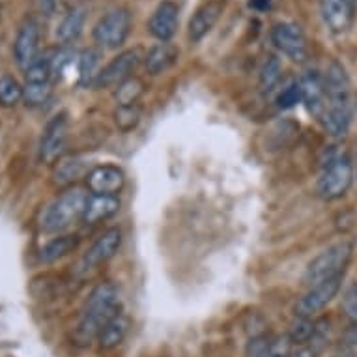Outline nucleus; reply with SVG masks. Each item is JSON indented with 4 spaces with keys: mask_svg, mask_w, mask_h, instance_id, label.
<instances>
[{
    "mask_svg": "<svg viewBox=\"0 0 357 357\" xmlns=\"http://www.w3.org/2000/svg\"><path fill=\"white\" fill-rule=\"evenodd\" d=\"M120 245H122V232H120V229L105 230V232L90 245L86 255L82 257L81 270H94L96 266L105 264L107 260H111V258L116 255Z\"/></svg>",
    "mask_w": 357,
    "mask_h": 357,
    "instance_id": "obj_10",
    "label": "nucleus"
},
{
    "mask_svg": "<svg viewBox=\"0 0 357 357\" xmlns=\"http://www.w3.org/2000/svg\"><path fill=\"white\" fill-rule=\"evenodd\" d=\"M270 342L271 340H266L264 337H255V339H251L249 344H247V357H268Z\"/></svg>",
    "mask_w": 357,
    "mask_h": 357,
    "instance_id": "obj_36",
    "label": "nucleus"
},
{
    "mask_svg": "<svg viewBox=\"0 0 357 357\" xmlns=\"http://www.w3.org/2000/svg\"><path fill=\"white\" fill-rule=\"evenodd\" d=\"M340 287H342V275L320 282L317 287H310L309 292L305 294L303 298H299L296 303V317H314L339 294Z\"/></svg>",
    "mask_w": 357,
    "mask_h": 357,
    "instance_id": "obj_8",
    "label": "nucleus"
},
{
    "mask_svg": "<svg viewBox=\"0 0 357 357\" xmlns=\"http://www.w3.org/2000/svg\"><path fill=\"white\" fill-rule=\"evenodd\" d=\"M126 185L122 169L114 165L94 167L86 174V188L90 195H118Z\"/></svg>",
    "mask_w": 357,
    "mask_h": 357,
    "instance_id": "obj_12",
    "label": "nucleus"
},
{
    "mask_svg": "<svg viewBox=\"0 0 357 357\" xmlns=\"http://www.w3.org/2000/svg\"><path fill=\"white\" fill-rule=\"evenodd\" d=\"M342 312L351 322V326H357V282L351 281L346 284L342 292Z\"/></svg>",
    "mask_w": 357,
    "mask_h": 357,
    "instance_id": "obj_34",
    "label": "nucleus"
},
{
    "mask_svg": "<svg viewBox=\"0 0 357 357\" xmlns=\"http://www.w3.org/2000/svg\"><path fill=\"white\" fill-rule=\"evenodd\" d=\"M292 340L288 335H281L277 337L275 340L270 342V351H268V357H290L292 354Z\"/></svg>",
    "mask_w": 357,
    "mask_h": 357,
    "instance_id": "obj_35",
    "label": "nucleus"
},
{
    "mask_svg": "<svg viewBox=\"0 0 357 357\" xmlns=\"http://www.w3.org/2000/svg\"><path fill=\"white\" fill-rule=\"evenodd\" d=\"M131 32V13L126 8H114L96 23L92 36L101 49H118Z\"/></svg>",
    "mask_w": 357,
    "mask_h": 357,
    "instance_id": "obj_5",
    "label": "nucleus"
},
{
    "mask_svg": "<svg viewBox=\"0 0 357 357\" xmlns=\"http://www.w3.org/2000/svg\"><path fill=\"white\" fill-rule=\"evenodd\" d=\"M66 137H68V120L64 114L54 116L43 129L40 141V159L43 163H53L64 152Z\"/></svg>",
    "mask_w": 357,
    "mask_h": 357,
    "instance_id": "obj_13",
    "label": "nucleus"
},
{
    "mask_svg": "<svg viewBox=\"0 0 357 357\" xmlns=\"http://www.w3.org/2000/svg\"><path fill=\"white\" fill-rule=\"evenodd\" d=\"M314 324L317 322H312V318L296 317V320L290 326L288 337L294 344H305V342H309L312 333H314Z\"/></svg>",
    "mask_w": 357,
    "mask_h": 357,
    "instance_id": "obj_32",
    "label": "nucleus"
},
{
    "mask_svg": "<svg viewBox=\"0 0 357 357\" xmlns=\"http://www.w3.org/2000/svg\"><path fill=\"white\" fill-rule=\"evenodd\" d=\"M290 357H314V351L310 350L309 346H299V348L292 350Z\"/></svg>",
    "mask_w": 357,
    "mask_h": 357,
    "instance_id": "obj_39",
    "label": "nucleus"
},
{
    "mask_svg": "<svg viewBox=\"0 0 357 357\" xmlns=\"http://www.w3.org/2000/svg\"><path fill=\"white\" fill-rule=\"evenodd\" d=\"M320 13L333 34H344L351 26L356 10L346 0H320Z\"/></svg>",
    "mask_w": 357,
    "mask_h": 357,
    "instance_id": "obj_17",
    "label": "nucleus"
},
{
    "mask_svg": "<svg viewBox=\"0 0 357 357\" xmlns=\"http://www.w3.org/2000/svg\"><path fill=\"white\" fill-rule=\"evenodd\" d=\"M271 43L277 51L294 62H305L309 56V45L301 26L296 23H277L271 29Z\"/></svg>",
    "mask_w": 357,
    "mask_h": 357,
    "instance_id": "obj_6",
    "label": "nucleus"
},
{
    "mask_svg": "<svg viewBox=\"0 0 357 357\" xmlns=\"http://www.w3.org/2000/svg\"><path fill=\"white\" fill-rule=\"evenodd\" d=\"M281 73H282V66L281 60L277 56H270L266 60L260 70V88H262L264 94H270L271 90L279 84L281 81Z\"/></svg>",
    "mask_w": 357,
    "mask_h": 357,
    "instance_id": "obj_28",
    "label": "nucleus"
},
{
    "mask_svg": "<svg viewBox=\"0 0 357 357\" xmlns=\"http://www.w3.org/2000/svg\"><path fill=\"white\" fill-rule=\"evenodd\" d=\"M298 103H303V94H301L299 81H294L279 92V96H277V107L282 109V111H288V109H292Z\"/></svg>",
    "mask_w": 357,
    "mask_h": 357,
    "instance_id": "obj_33",
    "label": "nucleus"
},
{
    "mask_svg": "<svg viewBox=\"0 0 357 357\" xmlns=\"http://www.w3.org/2000/svg\"><path fill=\"white\" fill-rule=\"evenodd\" d=\"M23 100V86L19 84V81L12 75L0 77V105L15 107L19 101Z\"/></svg>",
    "mask_w": 357,
    "mask_h": 357,
    "instance_id": "obj_27",
    "label": "nucleus"
},
{
    "mask_svg": "<svg viewBox=\"0 0 357 357\" xmlns=\"http://www.w3.org/2000/svg\"><path fill=\"white\" fill-rule=\"evenodd\" d=\"M344 344L357 350V326H351V329L346 333L344 337Z\"/></svg>",
    "mask_w": 357,
    "mask_h": 357,
    "instance_id": "obj_38",
    "label": "nucleus"
},
{
    "mask_svg": "<svg viewBox=\"0 0 357 357\" xmlns=\"http://www.w3.org/2000/svg\"><path fill=\"white\" fill-rule=\"evenodd\" d=\"M84 21H86V13H84V8H73L71 12H68L60 21L59 29H56V40L60 43H71L75 41L82 32V26H84Z\"/></svg>",
    "mask_w": 357,
    "mask_h": 357,
    "instance_id": "obj_21",
    "label": "nucleus"
},
{
    "mask_svg": "<svg viewBox=\"0 0 357 357\" xmlns=\"http://www.w3.org/2000/svg\"><path fill=\"white\" fill-rule=\"evenodd\" d=\"M56 4H59V0H38L40 12L43 13V15H47V17H51V15L56 12Z\"/></svg>",
    "mask_w": 357,
    "mask_h": 357,
    "instance_id": "obj_37",
    "label": "nucleus"
},
{
    "mask_svg": "<svg viewBox=\"0 0 357 357\" xmlns=\"http://www.w3.org/2000/svg\"><path fill=\"white\" fill-rule=\"evenodd\" d=\"M299 86H301V94H303V103L307 107V111L318 120L326 111V107H328L322 75L318 71H307L299 79Z\"/></svg>",
    "mask_w": 357,
    "mask_h": 357,
    "instance_id": "obj_16",
    "label": "nucleus"
},
{
    "mask_svg": "<svg viewBox=\"0 0 357 357\" xmlns=\"http://www.w3.org/2000/svg\"><path fill=\"white\" fill-rule=\"evenodd\" d=\"M53 88L49 82H26L23 88V101L30 107L45 105L51 98Z\"/></svg>",
    "mask_w": 357,
    "mask_h": 357,
    "instance_id": "obj_29",
    "label": "nucleus"
},
{
    "mask_svg": "<svg viewBox=\"0 0 357 357\" xmlns=\"http://www.w3.org/2000/svg\"><path fill=\"white\" fill-rule=\"evenodd\" d=\"M128 328L129 322L128 318L123 317L122 312L116 314V317L109 320V322L103 326V329L98 335V342H100L101 348H105V350H112V348H116L123 339H126V335H128Z\"/></svg>",
    "mask_w": 357,
    "mask_h": 357,
    "instance_id": "obj_22",
    "label": "nucleus"
},
{
    "mask_svg": "<svg viewBox=\"0 0 357 357\" xmlns=\"http://www.w3.org/2000/svg\"><path fill=\"white\" fill-rule=\"evenodd\" d=\"M142 92H144V82L137 77H129L116 86L114 100H116L118 105H137Z\"/></svg>",
    "mask_w": 357,
    "mask_h": 357,
    "instance_id": "obj_25",
    "label": "nucleus"
},
{
    "mask_svg": "<svg viewBox=\"0 0 357 357\" xmlns=\"http://www.w3.org/2000/svg\"><path fill=\"white\" fill-rule=\"evenodd\" d=\"M346 2H348V4H350V6L354 8V10H356V6H357V0H346Z\"/></svg>",
    "mask_w": 357,
    "mask_h": 357,
    "instance_id": "obj_40",
    "label": "nucleus"
},
{
    "mask_svg": "<svg viewBox=\"0 0 357 357\" xmlns=\"http://www.w3.org/2000/svg\"><path fill=\"white\" fill-rule=\"evenodd\" d=\"M142 59L144 56H142L141 49H128V51H123L118 56H114L105 68H101L92 84L98 88L118 86L120 82L131 77V73L137 70V66L141 64Z\"/></svg>",
    "mask_w": 357,
    "mask_h": 357,
    "instance_id": "obj_7",
    "label": "nucleus"
},
{
    "mask_svg": "<svg viewBox=\"0 0 357 357\" xmlns=\"http://www.w3.org/2000/svg\"><path fill=\"white\" fill-rule=\"evenodd\" d=\"M101 53L96 49H88L79 56V79L82 84H92L100 73Z\"/></svg>",
    "mask_w": 357,
    "mask_h": 357,
    "instance_id": "obj_26",
    "label": "nucleus"
},
{
    "mask_svg": "<svg viewBox=\"0 0 357 357\" xmlns=\"http://www.w3.org/2000/svg\"><path fill=\"white\" fill-rule=\"evenodd\" d=\"M118 210H120V199L116 195H90L82 221L88 222V225H96V222H101L116 215Z\"/></svg>",
    "mask_w": 357,
    "mask_h": 357,
    "instance_id": "obj_18",
    "label": "nucleus"
},
{
    "mask_svg": "<svg viewBox=\"0 0 357 357\" xmlns=\"http://www.w3.org/2000/svg\"><path fill=\"white\" fill-rule=\"evenodd\" d=\"M120 294L111 282H103L90 292L88 301L82 309L81 320L77 324L75 340L79 344H90L109 320L120 314Z\"/></svg>",
    "mask_w": 357,
    "mask_h": 357,
    "instance_id": "obj_1",
    "label": "nucleus"
},
{
    "mask_svg": "<svg viewBox=\"0 0 357 357\" xmlns=\"http://www.w3.org/2000/svg\"><path fill=\"white\" fill-rule=\"evenodd\" d=\"M322 79L328 105H350V79L342 64L333 60L328 66Z\"/></svg>",
    "mask_w": 357,
    "mask_h": 357,
    "instance_id": "obj_15",
    "label": "nucleus"
},
{
    "mask_svg": "<svg viewBox=\"0 0 357 357\" xmlns=\"http://www.w3.org/2000/svg\"><path fill=\"white\" fill-rule=\"evenodd\" d=\"M114 122L120 131H131L141 122V109L137 105H118L114 111Z\"/></svg>",
    "mask_w": 357,
    "mask_h": 357,
    "instance_id": "obj_30",
    "label": "nucleus"
},
{
    "mask_svg": "<svg viewBox=\"0 0 357 357\" xmlns=\"http://www.w3.org/2000/svg\"><path fill=\"white\" fill-rule=\"evenodd\" d=\"M88 199H90V193H86L84 189H66L64 193H60L41 213V230L49 234H56V232L70 229L73 222L82 221Z\"/></svg>",
    "mask_w": 357,
    "mask_h": 357,
    "instance_id": "obj_2",
    "label": "nucleus"
},
{
    "mask_svg": "<svg viewBox=\"0 0 357 357\" xmlns=\"http://www.w3.org/2000/svg\"><path fill=\"white\" fill-rule=\"evenodd\" d=\"M79 245V240H77V236H59V238H54L47 243V245L43 247L40 252V258L41 262L45 264H51V262H56L60 258H64L66 255H70L73 252Z\"/></svg>",
    "mask_w": 357,
    "mask_h": 357,
    "instance_id": "obj_23",
    "label": "nucleus"
},
{
    "mask_svg": "<svg viewBox=\"0 0 357 357\" xmlns=\"http://www.w3.org/2000/svg\"><path fill=\"white\" fill-rule=\"evenodd\" d=\"M351 183H354V163L346 153H342L329 159V163L324 167L322 174L318 178L317 191L324 200H337L348 193Z\"/></svg>",
    "mask_w": 357,
    "mask_h": 357,
    "instance_id": "obj_4",
    "label": "nucleus"
},
{
    "mask_svg": "<svg viewBox=\"0 0 357 357\" xmlns=\"http://www.w3.org/2000/svg\"><path fill=\"white\" fill-rule=\"evenodd\" d=\"M178 49L170 41H161L155 43L146 54H144V66L150 75H159L174 64L178 60Z\"/></svg>",
    "mask_w": 357,
    "mask_h": 357,
    "instance_id": "obj_20",
    "label": "nucleus"
},
{
    "mask_svg": "<svg viewBox=\"0 0 357 357\" xmlns=\"http://www.w3.org/2000/svg\"><path fill=\"white\" fill-rule=\"evenodd\" d=\"M227 6V0H206L202 6L197 8V12L191 15L188 24V36L193 43H199L210 34L217 21L221 19Z\"/></svg>",
    "mask_w": 357,
    "mask_h": 357,
    "instance_id": "obj_9",
    "label": "nucleus"
},
{
    "mask_svg": "<svg viewBox=\"0 0 357 357\" xmlns=\"http://www.w3.org/2000/svg\"><path fill=\"white\" fill-rule=\"evenodd\" d=\"M90 170H86V163L79 158H70V159H62L56 165L54 169V182L60 183V185H66V183L75 182L77 178H81L86 174Z\"/></svg>",
    "mask_w": 357,
    "mask_h": 357,
    "instance_id": "obj_24",
    "label": "nucleus"
},
{
    "mask_svg": "<svg viewBox=\"0 0 357 357\" xmlns=\"http://www.w3.org/2000/svg\"><path fill=\"white\" fill-rule=\"evenodd\" d=\"M354 245L351 241H339L335 245L324 249L318 257H314L307 266L303 273V282L307 287H317L320 282L335 279L344 273L346 266L350 264Z\"/></svg>",
    "mask_w": 357,
    "mask_h": 357,
    "instance_id": "obj_3",
    "label": "nucleus"
},
{
    "mask_svg": "<svg viewBox=\"0 0 357 357\" xmlns=\"http://www.w3.org/2000/svg\"><path fill=\"white\" fill-rule=\"evenodd\" d=\"M318 122L322 123L326 133L335 139L344 137L351 123V107L350 105H328Z\"/></svg>",
    "mask_w": 357,
    "mask_h": 357,
    "instance_id": "obj_19",
    "label": "nucleus"
},
{
    "mask_svg": "<svg viewBox=\"0 0 357 357\" xmlns=\"http://www.w3.org/2000/svg\"><path fill=\"white\" fill-rule=\"evenodd\" d=\"M180 23V8L172 0H163L155 10L152 17L148 21V30L150 34L159 41H170V38L176 34Z\"/></svg>",
    "mask_w": 357,
    "mask_h": 357,
    "instance_id": "obj_14",
    "label": "nucleus"
},
{
    "mask_svg": "<svg viewBox=\"0 0 357 357\" xmlns=\"http://www.w3.org/2000/svg\"><path fill=\"white\" fill-rule=\"evenodd\" d=\"M38 49H40V24L34 19H26L21 24L13 43V56L19 68L26 70L38 59Z\"/></svg>",
    "mask_w": 357,
    "mask_h": 357,
    "instance_id": "obj_11",
    "label": "nucleus"
},
{
    "mask_svg": "<svg viewBox=\"0 0 357 357\" xmlns=\"http://www.w3.org/2000/svg\"><path fill=\"white\" fill-rule=\"evenodd\" d=\"M53 73V59L38 56L32 64L24 70L26 82H49V77Z\"/></svg>",
    "mask_w": 357,
    "mask_h": 357,
    "instance_id": "obj_31",
    "label": "nucleus"
}]
</instances>
